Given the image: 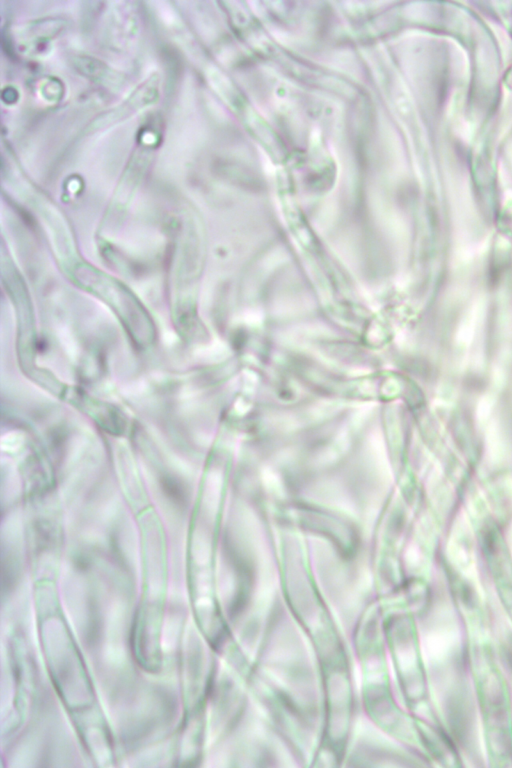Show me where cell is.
<instances>
[{
    "instance_id": "1",
    "label": "cell",
    "mask_w": 512,
    "mask_h": 768,
    "mask_svg": "<svg viewBox=\"0 0 512 768\" xmlns=\"http://www.w3.org/2000/svg\"><path fill=\"white\" fill-rule=\"evenodd\" d=\"M81 273L87 276V287L102 297L119 315L131 337L139 344L149 343L153 337L152 324L135 296L116 280L88 266L85 270L81 269Z\"/></svg>"
},
{
    "instance_id": "2",
    "label": "cell",
    "mask_w": 512,
    "mask_h": 768,
    "mask_svg": "<svg viewBox=\"0 0 512 768\" xmlns=\"http://www.w3.org/2000/svg\"><path fill=\"white\" fill-rule=\"evenodd\" d=\"M158 81L155 77H151L148 81L143 83L134 93L127 99L123 105L117 107L108 114L112 116H103L104 122L119 120L126 116L128 113H133L135 109L144 107L152 103L158 94L157 88Z\"/></svg>"
}]
</instances>
